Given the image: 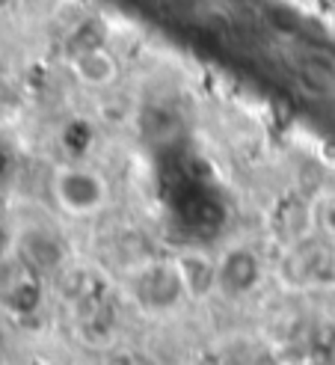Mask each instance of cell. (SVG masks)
<instances>
[{"label":"cell","mask_w":335,"mask_h":365,"mask_svg":"<svg viewBox=\"0 0 335 365\" xmlns=\"http://www.w3.org/2000/svg\"><path fill=\"white\" fill-rule=\"evenodd\" d=\"M48 190L57 211L68 217V220H96L113 202L110 178L98 167L81 160H68L53 167Z\"/></svg>","instance_id":"cell-1"},{"label":"cell","mask_w":335,"mask_h":365,"mask_svg":"<svg viewBox=\"0 0 335 365\" xmlns=\"http://www.w3.org/2000/svg\"><path fill=\"white\" fill-rule=\"evenodd\" d=\"M15 0H0V9H6V6H12Z\"/></svg>","instance_id":"cell-7"},{"label":"cell","mask_w":335,"mask_h":365,"mask_svg":"<svg viewBox=\"0 0 335 365\" xmlns=\"http://www.w3.org/2000/svg\"><path fill=\"white\" fill-rule=\"evenodd\" d=\"M68 71L81 86L92 89V93H104V89L116 86V81L122 75V63L110 48L86 45L68 57Z\"/></svg>","instance_id":"cell-3"},{"label":"cell","mask_w":335,"mask_h":365,"mask_svg":"<svg viewBox=\"0 0 335 365\" xmlns=\"http://www.w3.org/2000/svg\"><path fill=\"white\" fill-rule=\"evenodd\" d=\"M294 68L318 93L335 96V53L318 45H300L294 53Z\"/></svg>","instance_id":"cell-5"},{"label":"cell","mask_w":335,"mask_h":365,"mask_svg":"<svg viewBox=\"0 0 335 365\" xmlns=\"http://www.w3.org/2000/svg\"><path fill=\"white\" fill-rule=\"evenodd\" d=\"M264 262L249 244H234L217 255V294L247 297L262 285Z\"/></svg>","instance_id":"cell-2"},{"label":"cell","mask_w":335,"mask_h":365,"mask_svg":"<svg viewBox=\"0 0 335 365\" xmlns=\"http://www.w3.org/2000/svg\"><path fill=\"white\" fill-rule=\"evenodd\" d=\"M309 217H311L314 235H318L321 241H326V244L335 247V190L314 199Z\"/></svg>","instance_id":"cell-6"},{"label":"cell","mask_w":335,"mask_h":365,"mask_svg":"<svg viewBox=\"0 0 335 365\" xmlns=\"http://www.w3.org/2000/svg\"><path fill=\"white\" fill-rule=\"evenodd\" d=\"M172 267L184 291V300H205L217 294V255L205 250H181L172 255Z\"/></svg>","instance_id":"cell-4"}]
</instances>
